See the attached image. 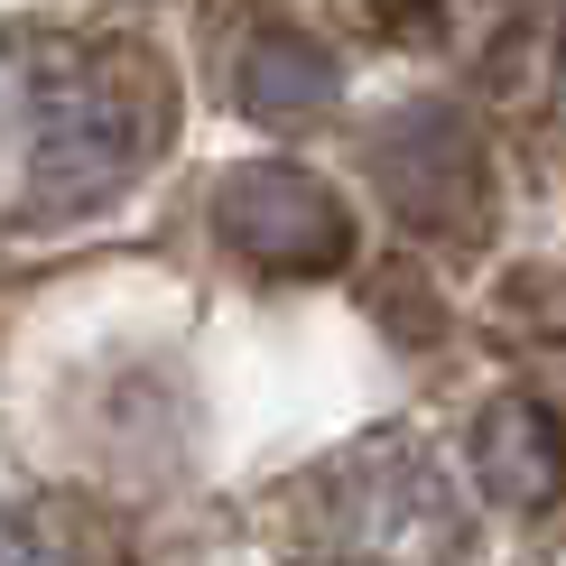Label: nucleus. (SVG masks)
I'll list each match as a JSON object with an SVG mask.
<instances>
[{
	"instance_id": "nucleus-1",
	"label": "nucleus",
	"mask_w": 566,
	"mask_h": 566,
	"mask_svg": "<svg viewBox=\"0 0 566 566\" xmlns=\"http://www.w3.org/2000/svg\"><path fill=\"white\" fill-rule=\"evenodd\" d=\"M168 139V65L122 38L19 29L0 38V205L65 223L112 205Z\"/></svg>"
},
{
	"instance_id": "nucleus-2",
	"label": "nucleus",
	"mask_w": 566,
	"mask_h": 566,
	"mask_svg": "<svg viewBox=\"0 0 566 566\" xmlns=\"http://www.w3.org/2000/svg\"><path fill=\"white\" fill-rule=\"evenodd\" d=\"M325 566H464V511L418 446H363L316 492Z\"/></svg>"
},
{
	"instance_id": "nucleus-3",
	"label": "nucleus",
	"mask_w": 566,
	"mask_h": 566,
	"mask_svg": "<svg viewBox=\"0 0 566 566\" xmlns=\"http://www.w3.org/2000/svg\"><path fill=\"white\" fill-rule=\"evenodd\" d=\"M214 232L242 251L251 270H270V279H316V270H335L353 251L344 196L325 177L289 168V158H251V168H232L223 196H214Z\"/></svg>"
},
{
	"instance_id": "nucleus-4",
	"label": "nucleus",
	"mask_w": 566,
	"mask_h": 566,
	"mask_svg": "<svg viewBox=\"0 0 566 566\" xmlns=\"http://www.w3.org/2000/svg\"><path fill=\"white\" fill-rule=\"evenodd\" d=\"M474 474H483L492 502L530 511V502H548L557 474H566V437L548 428V409H530V399H502V409L474 428Z\"/></svg>"
},
{
	"instance_id": "nucleus-5",
	"label": "nucleus",
	"mask_w": 566,
	"mask_h": 566,
	"mask_svg": "<svg viewBox=\"0 0 566 566\" xmlns=\"http://www.w3.org/2000/svg\"><path fill=\"white\" fill-rule=\"evenodd\" d=\"M242 103L261 122H306V112L335 103V56L297 29H261L242 46Z\"/></svg>"
},
{
	"instance_id": "nucleus-6",
	"label": "nucleus",
	"mask_w": 566,
	"mask_h": 566,
	"mask_svg": "<svg viewBox=\"0 0 566 566\" xmlns=\"http://www.w3.org/2000/svg\"><path fill=\"white\" fill-rule=\"evenodd\" d=\"M0 566H93V557L56 511H10L0 502Z\"/></svg>"
}]
</instances>
